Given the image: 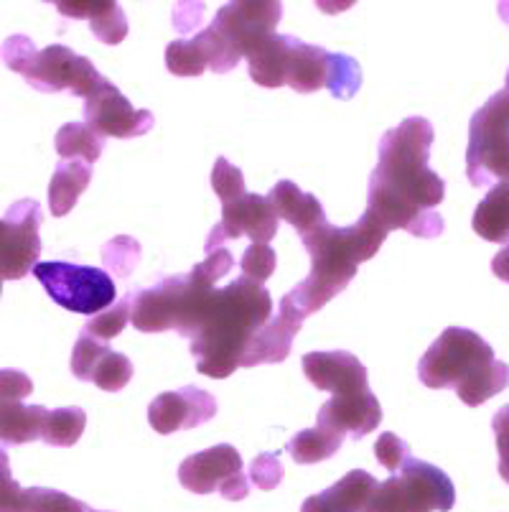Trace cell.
<instances>
[{"instance_id":"cell-1","label":"cell","mask_w":509,"mask_h":512,"mask_svg":"<svg viewBox=\"0 0 509 512\" xmlns=\"http://www.w3.org/2000/svg\"><path fill=\"white\" fill-rule=\"evenodd\" d=\"M235 268L227 248L207 253L179 281L174 309V329L189 339L196 370L222 380L242 365L252 337L273 319V299L265 286L235 278L217 288Z\"/></svg>"},{"instance_id":"cell-2","label":"cell","mask_w":509,"mask_h":512,"mask_svg":"<svg viewBox=\"0 0 509 512\" xmlns=\"http://www.w3.org/2000/svg\"><path fill=\"white\" fill-rule=\"evenodd\" d=\"M431 146L433 125L420 115L405 118L380 138L377 166L370 176V199L362 217L385 235L405 230L431 240L446 227L436 212L446 197V184L428 166Z\"/></svg>"},{"instance_id":"cell-3","label":"cell","mask_w":509,"mask_h":512,"mask_svg":"<svg viewBox=\"0 0 509 512\" xmlns=\"http://www.w3.org/2000/svg\"><path fill=\"white\" fill-rule=\"evenodd\" d=\"M283 6L273 0H240L219 8L207 29L176 39L166 49V67L176 77H199L207 69L227 74L275 34Z\"/></svg>"},{"instance_id":"cell-4","label":"cell","mask_w":509,"mask_h":512,"mask_svg":"<svg viewBox=\"0 0 509 512\" xmlns=\"http://www.w3.org/2000/svg\"><path fill=\"white\" fill-rule=\"evenodd\" d=\"M250 79L260 87H291L298 95H311L321 87L336 100H352L362 87V67L347 54H331L296 36L273 34L247 54Z\"/></svg>"},{"instance_id":"cell-5","label":"cell","mask_w":509,"mask_h":512,"mask_svg":"<svg viewBox=\"0 0 509 512\" xmlns=\"http://www.w3.org/2000/svg\"><path fill=\"white\" fill-rule=\"evenodd\" d=\"M301 240L311 255V273L286 293V299L308 319L352 283L359 265L367 263L382 248L387 235L362 217L357 225L349 227L324 222Z\"/></svg>"},{"instance_id":"cell-6","label":"cell","mask_w":509,"mask_h":512,"mask_svg":"<svg viewBox=\"0 0 509 512\" xmlns=\"http://www.w3.org/2000/svg\"><path fill=\"white\" fill-rule=\"evenodd\" d=\"M420 383L431 390H454L469 408L482 406L509 385V365L471 329L448 327L418 362Z\"/></svg>"},{"instance_id":"cell-7","label":"cell","mask_w":509,"mask_h":512,"mask_svg":"<svg viewBox=\"0 0 509 512\" xmlns=\"http://www.w3.org/2000/svg\"><path fill=\"white\" fill-rule=\"evenodd\" d=\"M0 57L8 69L21 74L28 85L39 92L69 90L72 95L87 100L107 82L90 59L72 51L69 46L51 44L39 51L28 36H11L3 41Z\"/></svg>"},{"instance_id":"cell-8","label":"cell","mask_w":509,"mask_h":512,"mask_svg":"<svg viewBox=\"0 0 509 512\" xmlns=\"http://www.w3.org/2000/svg\"><path fill=\"white\" fill-rule=\"evenodd\" d=\"M456 505V487L443 469L410 456L398 474L377 482L364 512H448Z\"/></svg>"},{"instance_id":"cell-9","label":"cell","mask_w":509,"mask_h":512,"mask_svg":"<svg viewBox=\"0 0 509 512\" xmlns=\"http://www.w3.org/2000/svg\"><path fill=\"white\" fill-rule=\"evenodd\" d=\"M466 176L476 189L509 181V105L502 90L471 118Z\"/></svg>"},{"instance_id":"cell-10","label":"cell","mask_w":509,"mask_h":512,"mask_svg":"<svg viewBox=\"0 0 509 512\" xmlns=\"http://www.w3.org/2000/svg\"><path fill=\"white\" fill-rule=\"evenodd\" d=\"M34 276L39 278L56 306L74 311V314L95 316L110 309L118 299L115 281L102 268L51 260V263H36Z\"/></svg>"},{"instance_id":"cell-11","label":"cell","mask_w":509,"mask_h":512,"mask_svg":"<svg viewBox=\"0 0 509 512\" xmlns=\"http://www.w3.org/2000/svg\"><path fill=\"white\" fill-rule=\"evenodd\" d=\"M179 482L194 495L219 492L224 500H245L250 492V479L242 469V456L235 446L217 444L199 454H191L179 467Z\"/></svg>"},{"instance_id":"cell-12","label":"cell","mask_w":509,"mask_h":512,"mask_svg":"<svg viewBox=\"0 0 509 512\" xmlns=\"http://www.w3.org/2000/svg\"><path fill=\"white\" fill-rule=\"evenodd\" d=\"M41 204L21 199L0 217V281H21L41 255Z\"/></svg>"},{"instance_id":"cell-13","label":"cell","mask_w":509,"mask_h":512,"mask_svg":"<svg viewBox=\"0 0 509 512\" xmlns=\"http://www.w3.org/2000/svg\"><path fill=\"white\" fill-rule=\"evenodd\" d=\"M219 202H222V220L209 232L207 253L222 248V242L237 240L242 235L250 237L255 245H270L278 232V217H275L268 197L240 189L237 194L219 199Z\"/></svg>"},{"instance_id":"cell-14","label":"cell","mask_w":509,"mask_h":512,"mask_svg":"<svg viewBox=\"0 0 509 512\" xmlns=\"http://www.w3.org/2000/svg\"><path fill=\"white\" fill-rule=\"evenodd\" d=\"M34 393V380L21 370H0V441L21 446L41 439L46 411L44 406H26L23 400Z\"/></svg>"},{"instance_id":"cell-15","label":"cell","mask_w":509,"mask_h":512,"mask_svg":"<svg viewBox=\"0 0 509 512\" xmlns=\"http://www.w3.org/2000/svg\"><path fill=\"white\" fill-rule=\"evenodd\" d=\"M84 123L102 138H140L153 128L156 118L151 110H135L128 97L107 79L100 90L84 100Z\"/></svg>"},{"instance_id":"cell-16","label":"cell","mask_w":509,"mask_h":512,"mask_svg":"<svg viewBox=\"0 0 509 512\" xmlns=\"http://www.w3.org/2000/svg\"><path fill=\"white\" fill-rule=\"evenodd\" d=\"M217 416V398L194 385L161 393L148 406V423L156 434H176L202 426Z\"/></svg>"},{"instance_id":"cell-17","label":"cell","mask_w":509,"mask_h":512,"mask_svg":"<svg viewBox=\"0 0 509 512\" xmlns=\"http://www.w3.org/2000/svg\"><path fill=\"white\" fill-rule=\"evenodd\" d=\"M74 377L82 383H95L105 393H118L133 380V362L120 352H112L110 344L97 342L90 334H79L72 352Z\"/></svg>"},{"instance_id":"cell-18","label":"cell","mask_w":509,"mask_h":512,"mask_svg":"<svg viewBox=\"0 0 509 512\" xmlns=\"http://www.w3.org/2000/svg\"><path fill=\"white\" fill-rule=\"evenodd\" d=\"M303 375L314 388L326 390L336 398H349L370 390L367 367L357 355L334 349V352H308L303 355Z\"/></svg>"},{"instance_id":"cell-19","label":"cell","mask_w":509,"mask_h":512,"mask_svg":"<svg viewBox=\"0 0 509 512\" xmlns=\"http://www.w3.org/2000/svg\"><path fill=\"white\" fill-rule=\"evenodd\" d=\"M382 423V406L377 395L372 390L359 395H349V398H336L326 400L324 406L319 408L316 416V426L326 428L336 436H352V439H362V436L372 434Z\"/></svg>"},{"instance_id":"cell-20","label":"cell","mask_w":509,"mask_h":512,"mask_svg":"<svg viewBox=\"0 0 509 512\" xmlns=\"http://www.w3.org/2000/svg\"><path fill=\"white\" fill-rule=\"evenodd\" d=\"M306 316L283 296L278 306V316L270 319L247 347L240 367H258V365H278L291 355L293 337L301 332Z\"/></svg>"},{"instance_id":"cell-21","label":"cell","mask_w":509,"mask_h":512,"mask_svg":"<svg viewBox=\"0 0 509 512\" xmlns=\"http://www.w3.org/2000/svg\"><path fill=\"white\" fill-rule=\"evenodd\" d=\"M377 479L364 469H352L329 490L311 495L301 505V512H364V505L370 500Z\"/></svg>"},{"instance_id":"cell-22","label":"cell","mask_w":509,"mask_h":512,"mask_svg":"<svg viewBox=\"0 0 509 512\" xmlns=\"http://www.w3.org/2000/svg\"><path fill=\"white\" fill-rule=\"evenodd\" d=\"M268 202L273 204V212L278 220H286L298 230V235H308L316 227H321L326 220V212L314 194L301 192L293 181H278L270 189Z\"/></svg>"},{"instance_id":"cell-23","label":"cell","mask_w":509,"mask_h":512,"mask_svg":"<svg viewBox=\"0 0 509 512\" xmlns=\"http://www.w3.org/2000/svg\"><path fill=\"white\" fill-rule=\"evenodd\" d=\"M56 11H62L67 18H87L90 29L97 41L107 46H115L128 36V18L123 8L110 0H95V3H56Z\"/></svg>"},{"instance_id":"cell-24","label":"cell","mask_w":509,"mask_h":512,"mask_svg":"<svg viewBox=\"0 0 509 512\" xmlns=\"http://www.w3.org/2000/svg\"><path fill=\"white\" fill-rule=\"evenodd\" d=\"M92 181V166L82 161H59L49 184V207L54 217H67Z\"/></svg>"},{"instance_id":"cell-25","label":"cell","mask_w":509,"mask_h":512,"mask_svg":"<svg viewBox=\"0 0 509 512\" xmlns=\"http://www.w3.org/2000/svg\"><path fill=\"white\" fill-rule=\"evenodd\" d=\"M474 232L487 242L509 245V181H499L489 189L474 212Z\"/></svg>"},{"instance_id":"cell-26","label":"cell","mask_w":509,"mask_h":512,"mask_svg":"<svg viewBox=\"0 0 509 512\" xmlns=\"http://www.w3.org/2000/svg\"><path fill=\"white\" fill-rule=\"evenodd\" d=\"M105 138L97 136L87 123H67L56 133V153L62 161H82L92 166L100 161Z\"/></svg>"},{"instance_id":"cell-27","label":"cell","mask_w":509,"mask_h":512,"mask_svg":"<svg viewBox=\"0 0 509 512\" xmlns=\"http://www.w3.org/2000/svg\"><path fill=\"white\" fill-rule=\"evenodd\" d=\"M342 444V436H336L331 434V431H326V428L316 426L306 428V431L293 436L286 444V451L296 459V464H319L331 459L336 451L342 449Z\"/></svg>"},{"instance_id":"cell-28","label":"cell","mask_w":509,"mask_h":512,"mask_svg":"<svg viewBox=\"0 0 509 512\" xmlns=\"http://www.w3.org/2000/svg\"><path fill=\"white\" fill-rule=\"evenodd\" d=\"M84 428H87V413L79 406H67L49 411L44 428H41V439L49 446H74L82 439Z\"/></svg>"},{"instance_id":"cell-29","label":"cell","mask_w":509,"mask_h":512,"mask_svg":"<svg viewBox=\"0 0 509 512\" xmlns=\"http://www.w3.org/2000/svg\"><path fill=\"white\" fill-rule=\"evenodd\" d=\"M130 314H133V291L125 293L123 299L115 301L110 309H105V311H100V314L92 316L82 332L90 334V337L97 339V342L110 344V339H115L118 334H123V329L128 327Z\"/></svg>"},{"instance_id":"cell-30","label":"cell","mask_w":509,"mask_h":512,"mask_svg":"<svg viewBox=\"0 0 509 512\" xmlns=\"http://www.w3.org/2000/svg\"><path fill=\"white\" fill-rule=\"evenodd\" d=\"M26 497V512H87L90 507L67 492L51 490V487H28L23 492Z\"/></svg>"},{"instance_id":"cell-31","label":"cell","mask_w":509,"mask_h":512,"mask_svg":"<svg viewBox=\"0 0 509 512\" xmlns=\"http://www.w3.org/2000/svg\"><path fill=\"white\" fill-rule=\"evenodd\" d=\"M275 263H278V255H275V250L270 245H255L252 242L250 248L245 250V255L240 258V273L247 281L263 286L273 276Z\"/></svg>"},{"instance_id":"cell-32","label":"cell","mask_w":509,"mask_h":512,"mask_svg":"<svg viewBox=\"0 0 509 512\" xmlns=\"http://www.w3.org/2000/svg\"><path fill=\"white\" fill-rule=\"evenodd\" d=\"M23 487L13 479L11 459L6 449H0V512H26V497Z\"/></svg>"},{"instance_id":"cell-33","label":"cell","mask_w":509,"mask_h":512,"mask_svg":"<svg viewBox=\"0 0 509 512\" xmlns=\"http://www.w3.org/2000/svg\"><path fill=\"white\" fill-rule=\"evenodd\" d=\"M102 255H105V263L118 276H128L135 265H138L140 245L135 240H130V237H118V240L107 242L105 248H102Z\"/></svg>"},{"instance_id":"cell-34","label":"cell","mask_w":509,"mask_h":512,"mask_svg":"<svg viewBox=\"0 0 509 512\" xmlns=\"http://www.w3.org/2000/svg\"><path fill=\"white\" fill-rule=\"evenodd\" d=\"M375 456H377V462H380L387 472L398 474L400 467L410 459V446L408 441L400 439L398 434L385 431V434L375 441Z\"/></svg>"},{"instance_id":"cell-35","label":"cell","mask_w":509,"mask_h":512,"mask_svg":"<svg viewBox=\"0 0 509 512\" xmlns=\"http://www.w3.org/2000/svg\"><path fill=\"white\" fill-rule=\"evenodd\" d=\"M283 479V464H280V454L270 451V454L255 456L250 469V482L258 484V490H275Z\"/></svg>"},{"instance_id":"cell-36","label":"cell","mask_w":509,"mask_h":512,"mask_svg":"<svg viewBox=\"0 0 509 512\" xmlns=\"http://www.w3.org/2000/svg\"><path fill=\"white\" fill-rule=\"evenodd\" d=\"M499 451V477L509 484V406L499 408L492 421Z\"/></svg>"},{"instance_id":"cell-37","label":"cell","mask_w":509,"mask_h":512,"mask_svg":"<svg viewBox=\"0 0 509 512\" xmlns=\"http://www.w3.org/2000/svg\"><path fill=\"white\" fill-rule=\"evenodd\" d=\"M492 271H494V276L499 278V281L509 283V245H504V248L499 250L497 255H494Z\"/></svg>"},{"instance_id":"cell-38","label":"cell","mask_w":509,"mask_h":512,"mask_svg":"<svg viewBox=\"0 0 509 512\" xmlns=\"http://www.w3.org/2000/svg\"><path fill=\"white\" fill-rule=\"evenodd\" d=\"M499 16H502V21L509 23V3H499Z\"/></svg>"},{"instance_id":"cell-39","label":"cell","mask_w":509,"mask_h":512,"mask_svg":"<svg viewBox=\"0 0 509 512\" xmlns=\"http://www.w3.org/2000/svg\"><path fill=\"white\" fill-rule=\"evenodd\" d=\"M87 512H107V510H92V507H90V510H87Z\"/></svg>"},{"instance_id":"cell-40","label":"cell","mask_w":509,"mask_h":512,"mask_svg":"<svg viewBox=\"0 0 509 512\" xmlns=\"http://www.w3.org/2000/svg\"><path fill=\"white\" fill-rule=\"evenodd\" d=\"M0 291H3V281H0Z\"/></svg>"}]
</instances>
